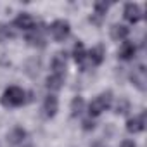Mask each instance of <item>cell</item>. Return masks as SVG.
I'll return each mask as SVG.
<instances>
[{
	"mask_svg": "<svg viewBox=\"0 0 147 147\" xmlns=\"http://www.w3.org/2000/svg\"><path fill=\"white\" fill-rule=\"evenodd\" d=\"M49 33H50V36H52L55 42H64V40L69 36V33H71V26H69L67 21L57 19V21H54V23L49 26Z\"/></svg>",
	"mask_w": 147,
	"mask_h": 147,
	"instance_id": "3957f363",
	"label": "cell"
},
{
	"mask_svg": "<svg viewBox=\"0 0 147 147\" xmlns=\"http://www.w3.org/2000/svg\"><path fill=\"white\" fill-rule=\"evenodd\" d=\"M12 26H14L16 30H23V31H28V33H30V31L36 26V23H35V19H33L31 14L21 12V14H18V18L14 19Z\"/></svg>",
	"mask_w": 147,
	"mask_h": 147,
	"instance_id": "5b68a950",
	"label": "cell"
},
{
	"mask_svg": "<svg viewBox=\"0 0 147 147\" xmlns=\"http://www.w3.org/2000/svg\"><path fill=\"white\" fill-rule=\"evenodd\" d=\"M28 138V131L23 128V126H14L9 133H7V144L11 147H18L21 145L23 142H26Z\"/></svg>",
	"mask_w": 147,
	"mask_h": 147,
	"instance_id": "52a82bcc",
	"label": "cell"
},
{
	"mask_svg": "<svg viewBox=\"0 0 147 147\" xmlns=\"http://www.w3.org/2000/svg\"><path fill=\"white\" fill-rule=\"evenodd\" d=\"M130 109H131L130 100L125 99V97H119V100L116 102V114H128Z\"/></svg>",
	"mask_w": 147,
	"mask_h": 147,
	"instance_id": "ffe728a7",
	"label": "cell"
},
{
	"mask_svg": "<svg viewBox=\"0 0 147 147\" xmlns=\"http://www.w3.org/2000/svg\"><path fill=\"white\" fill-rule=\"evenodd\" d=\"M130 82L133 83V87H137L140 92L147 90V71L144 64H138L131 73H130Z\"/></svg>",
	"mask_w": 147,
	"mask_h": 147,
	"instance_id": "277c9868",
	"label": "cell"
},
{
	"mask_svg": "<svg viewBox=\"0 0 147 147\" xmlns=\"http://www.w3.org/2000/svg\"><path fill=\"white\" fill-rule=\"evenodd\" d=\"M26 42H28V45L33 47V49H43V47L47 45L45 36H43V30H40V28L35 26V28L26 35Z\"/></svg>",
	"mask_w": 147,
	"mask_h": 147,
	"instance_id": "ba28073f",
	"label": "cell"
},
{
	"mask_svg": "<svg viewBox=\"0 0 147 147\" xmlns=\"http://www.w3.org/2000/svg\"><path fill=\"white\" fill-rule=\"evenodd\" d=\"M90 147H109L104 140H100V138H97V140H94L92 144H90Z\"/></svg>",
	"mask_w": 147,
	"mask_h": 147,
	"instance_id": "603a6c76",
	"label": "cell"
},
{
	"mask_svg": "<svg viewBox=\"0 0 147 147\" xmlns=\"http://www.w3.org/2000/svg\"><path fill=\"white\" fill-rule=\"evenodd\" d=\"M73 61L76 64H83L87 61V50H85V45L82 42H76L75 47H73Z\"/></svg>",
	"mask_w": 147,
	"mask_h": 147,
	"instance_id": "e0dca14e",
	"label": "cell"
},
{
	"mask_svg": "<svg viewBox=\"0 0 147 147\" xmlns=\"http://www.w3.org/2000/svg\"><path fill=\"white\" fill-rule=\"evenodd\" d=\"M87 59L92 66H100L106 59V49L102 45H95L90 52H87Z\"/></svg>",
	"mask_w": 147,
	"mask_h": 147,
	"instance_id": "4fadbf2b",
	"label": "cell"
},
{
	"mask_svg": "<svg viewBox=\"0 0 147 147\" xmlns=\"http://www.w3.org/2000/svg\"><path fill=\"white\" fill-rule=\"evenodd\" d=\"M107 9H109V4H106V2H95V4H94V14H95L97 18H100V19L106 18Z\"/></svg>",
	"mask_w": 147,
	"mask_h": 147,
	"instance_id": "44dd1931",
	"label": "cell"
},
{
	"mask_svg": "<svg viewBox=\"0 0 147 147\" xmlns=\"http://www.w3.org/2000/svg\"><path fill=\"white\" fill-rule=\"evenodd\" d=\"M45 87H47V90L50 92V94H55V92H59L62 87H64V76H61V75H49L47 76V80H45Z\"/></svg>",
	"mask_w": 147,
	"mask_h": 147,
	"instance_id": "5bb4252c",
	"label": "cell"
},
{
	"mask_svg": "<svg viewBox=\"0 0 147 147\" xmlns=\"http://www.w3.org/2000/svg\"><path fill=\"white\" fill-rule=\"evenodd\" d=\"M0 100H2V106H5V107H21L23 104L28 102L26 100V92L21 87H16V85L5 88V92L2 94V99Z\"/></svg>",
	"mask_w": 147,
	"mask_h": 147,
	"instance_id": "7a4b0ae2",
	"label": "cell"
},
{
	"mask_svg": "<svg viewBox=\"0 0 147 147\" xmlns=\"http://www.w3.org/2000/svg\"><path fill=\"white\" fill-rule=\"evenodd\" d=\"M128 33H130V30L125 24H113V28H111V38L116 42H125L128 38Z\"/></svg>",
	"mask_w": 147,
	"mask_h": 147,
	"instance_id": "2e32d148",
	"label": "cell"
},
{
	"mask_svg": "<svg viewBox=\"0 0 147 147\" xmlns=\"http://www.w3.org/2000/svg\"><path fill=\"white\" fill-rule=\"evenodd\" d=\"M119 57L123 59V61H130V59H133L135 57V54H137V47H135V43L133 42H128V40H125L123 43H121V47H119Z\"/></svg>",
	"mask_w": 147,
	"mask_h": 147,
	"instance_id": "9a60e30c",
	"label": "cell"
},
{
	"mask_svg": "<svg viewBox=\"0 0 147 147\" xmlns=\"http://www.w3.org/2000/svg\"><path fill=\"white\" fill-rule=\"evenodd\" d=\"M18 147H33V144H30V142H23V144L18 145Z\"/></svg>",
	"mask_w": 147,
	"mask_h": 147,
	"instance_id": "d4e9b609",
	"label": "cell"
},
{
	"mask_svg": "<svg viewBox=\"0 0 147 147\" xmlns=\"http://www.w3.org/2000/svg\"><path fill=\"white\" fill-rule=\"evenodd\" d=\"M50 69L54 75H61L64 76V73H66V54L64 52H57L52 61H50Z\"/></svg>",
	"mask_w": 147,
	"mask_h": 147,
	"instance_id": "8fae6325",
	"label": "cell"
},
{
	"mask_svg": "<svg viewBox=\"0 0 147 147\" xmlns=\"http://www.w3.org/2000/svg\"><path fill=\"white\" fill-rule=\"evenodd\" d=\"M145 130V113H140V116H133L126 121V131L128 133H140Z\"/></svg>",
	"mask_w": 147,
	"mask_h": 147,
	"instance_id": "30bf717a",
	"label": "cell"
},
{
	"mask_svg": "<svg viewBox=\"0 0 147 147\" xmlns=\"http://www.w3.org/2000/svg\"><path fill=\"white\" fill-rule=\"evenodd\" d=\"M123 18H125L130 24H137V23L142 19V9H140V5H138V4H133V2L126 4L125 9H123Z\"/></svg>",
	"mask_w": 147,
	"mask_h": 147,
	"instance_id": "8992f818",
	"label": "cell"
},
{
	"mask_svg": "<svg viewBox=\"0 0 147 147\" xmlns=\"http://www.w3.org/2000/svg\"><path fill=\"white\" fill-rule=\"evenodd\" d=\"M82 128H83L85 131H92V130L95 128V119H94V118H85V119L82 121Z\"/></svg>",
	"mask_w": 147,
	"mask_h": 147,
	"instance_id": "7402d4cb",
	"label": "cell"
},
{
	"mask_svg": "<svg viewBox=\"0 0 147 147\" xmlns=\"http://www.w3.org/2000/svg\"><path fill=\"white\" fill-rule=\"evenodd\" d=\"M59 111V99L55 94H49L43 100V114L47 118H54Z\"/></svg>",
	"mask_w": 147,
	"mask_h": 147,
	"instance_id": "9c48e42d",
	"label": "cell"
},
{
	"mask_svg": "<svg viewBox=\"0 0 147 147\" xmlns=\"http://www.w3.org/2000/svg\"><path fill=\"white\" fill-rule=\"evenodd\" d=\"M16 36V31L12 30V26L5 24V23H0V43L7 42L9 38H14Z\"/></svg>",
	"mask_w": 147,
	"mask_h": 147,
	"instance_id": "d6986e66",
	"label": "cell"
},
{
	"mask_svg": "<svg viewBox=\"0 0 147 147\" xmlns=\"http://www.w3.org/2000/svg\"><path fill=\"white\" fill-rule=\"evenodd\" d=\"M119 147H137V144H135L133 140H123Z\"/></svg>",
	"mask_w": 147,
	"mask_h": 147,
	"instance_id": "cb8c5ba5",
	"label": "cell"
},
{
	"mask_svg": "<svg viewBox=\"0 0 147 147\" xmlns=\"http://www.w3.org/2000/svg\"><path fill=\"white\" fill-rule=\"evenodd\" d=\"M42 69V61L40 57H28L26 62H24V73H26V76L30 78H36L38 76V73Z\"/></svg>",
	"mask_w": 147,
	"mask_h": 147,
	"instance_id": "7c38bea8",
	"label": "cell"
},
{
	"mask_svg": "<svg viewBox=\"0 0 147 147\" xmlns=\"http://www.w3.org/2000/svg\"><path fill=\"white\" fill-rule=\"evenodd\" d=\"M83 111H85V100H83V97L76 95L75 99L71 100V116L73 118H78Z\"/></svg>",
	"mask_w": 147,
	"mask_h": 147,
	"instance_id": "ac0fdd59",
	"label": "cell"
},
{
	"mask_svg": "<svg viewBox=\"0 0 147 147\" xmlns=\"http://www.w3.org/2000/svg\"><path fill=\"white\" fill-rule=\"evenodd\" d=\"M113 106V92L107 90V92H102L99 94L94 100H90L88 104V118H97L100 116L104 111H107L109 107Z\"/></svg>",
	"mask_w": 147,
	"mask_h": 147,
	"instance_id": "6da1fadb",
	"label": "cell"
}]
</instances>
